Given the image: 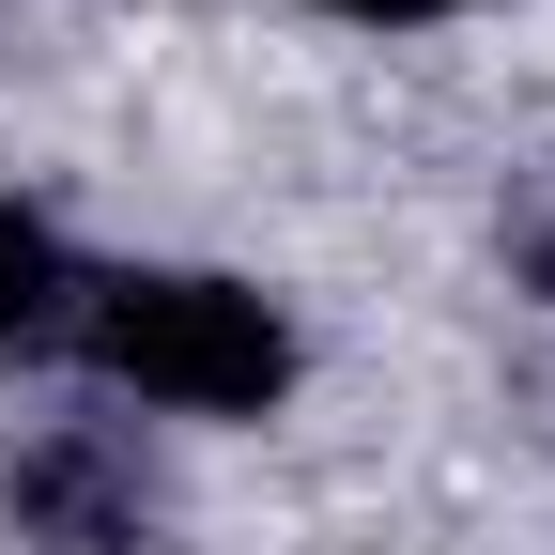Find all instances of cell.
I'll list each match as a JSON object with an SVG mask.
<instances>
[{
  "label": "cell",
  "mask_w": 555,
  "mask_h": 555,
  "mask_svg": "<svg viewBox=\"0 0 555 555\" xmlns=\"http://www.w3.org/2000/svg\"><path fill=\"white\" fill-rule=\"evenodd\" d=\"M78 356L108 386H139L155 416H262L294 386V324H278L247 278L139 262V278H78Z\"/></svg>",
  "instance_id": "obj_1"
},
{
  "label": "cell",
  "mask_w": 555,
  "mask_h": 555,
  "mask_svg": "<svg viewBox=\"0 0 555 555\" xmlns=\"http://www.w3.org/2000/svg\"><path fill=\"white\" fill-rule=\"evenodd\" d=\"M0 525L31 555H139L155 540V463H139L124 416H47L0 463Z\"/></svg>",
  "instance_id": "obj_2"
},
{
  "label": "cell",
  "mask_w": 555,
  "mask_h": 555,
  "mask_svg": "<svg viewBox=\"0 0 555 555\" xmlns=\"http://www.w3.org/2000/svg\"><path fill=\"white\" fill-rule=\"evenodd\" d=\"M31 339H78V262L47 247V217L0 201V356H31Z\"/></svg>",
  "instance_id": "obj_3"
},
{
  "label": "cell",
  "mask_w": 555,
  "mask_h": 555,
  "mask_svg": "<svg viewBox=\"0 0 555 555\" xmlns=\"http://www.w3.org/2000/svg\"><path fill=\"white\" fill-rule=\"evenodd\" d=\"M324 16H448V0H324Z\"/></svg>",
  "instance_id": "obj_4"
}]
</instances>
